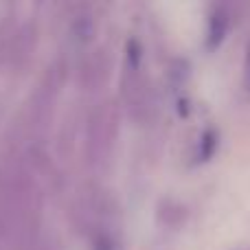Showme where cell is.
<instances>
[{
  "mask_svg": "<svg viewBox=\"0 0 250 250\" xmlns=\"http://www.w3.org/2000/svg\"><path fill=\"white\" fill-rule=\"evenodd\" d=\"M230 24H233V4L230 2L213 4L211 13H208V29H207V46L211 51L224 42Z\"/></svg>",
  "mask_w": 250,
  "mask_h": 250,
  "instance_id": "obj_1",
  "label": "cell"
},
{
  "mask_svg": "<svg viewBox=\"0 0 250 250\" xmlns=\"http://www.w3.org/2000/svg\"><path fill=\"white\" fill-rule=\"evenodd\" d=\"M217 149V132L215 129H207L202 134L200 141V151H198V160H208Z\"/></svg>",
  "mask_w": 250,
  "mask_h": 250,
  "instance_id": "obj_2",
  "label": "cell"
},
{
  "mask_svg": "<svg viewBox=\"0 0 250 250\" xmlns=\"http://www.w3.org/2000/svg\"><path fill=\"white\" fill-rule=\"evenodd\" d=\"M242 82H244V90L250 92V40L246 44V51H244V77H242Z\"/></svg>",
  "mask_w": 250,
  "mask_h": 250,
  "instance_id": "obj_3",
  "label": "cell"
}]
</instances>
